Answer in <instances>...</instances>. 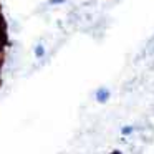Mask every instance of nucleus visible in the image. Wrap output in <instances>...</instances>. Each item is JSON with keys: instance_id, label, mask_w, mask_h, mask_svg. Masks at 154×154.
<instances>
[{"instance_id": "4", "label": "nucleus", "mask_w": 154, "mask_h": 154, "mask_svg": "<svg viewBox=\"0 0 154 154\" xmlns=\"http://www.w3.org/2000/svg\"><path fill=\"white\" fill-rule=\"evenodd\" d=\"M126 133H131V128H124V129H123V134H126Z\"/></svg>"}, {"instance_id": "3", "label": "nucleus", "mask_w": 154, "mask_h": 154, "mask_svg": "<svg viewBox=\"0 0 154 154\" xmlns=\"http://www.w3.org/2000/svg\"><path fill=\"white\" fill-rule=\"evenodd\" d=\"M63 0H50V4H61Z\"/></svg>"}, {"instance_id": "5", "label": "nucleus", "mask_w": 154, "mask_h": 154, "mask_svg": "<svg viewBox=\"0 0 154 154\" xmlns=\"http://www.w3.org/2000/svg\"><path fill=\"white\" fill-rule=\"evenodd\" d=\"M113 154H121V152H118V151H116V152H113Z\"/></svg>"}, {"instance_id": "2", "label": "nucleus", "mask_w": 154, "mask_h": 154, "mask_svg": "<svg viewBox=\"0 0 154 154\" xmlns=\"http://www.w3.org/2000/svg\"><path fill=\"white\" fill-rule=\"evenodd\" d=\"M35 55H37L38 58H42V57H43V55H45V48L42 47V45H38V47L35 48Z\"/></svg>"}, {"instance_id": "1", "label": "nucleus", "mask_w": 154, "mask_h": 154, "mask_svg": "<svg viewBox=\"0 0 154 154\" xmlns=\"http://www.w3.org/2000/svg\"><path fill=\"white\" fill-rule=\"evenodd\" d=\"M96 98H98V101H101V103H104V101L108 100V98H109V93H108L106 90H100L96 93Z\"/></svg>"}]
</instances>
